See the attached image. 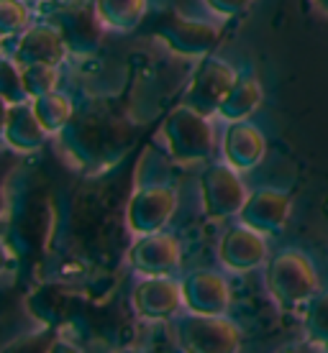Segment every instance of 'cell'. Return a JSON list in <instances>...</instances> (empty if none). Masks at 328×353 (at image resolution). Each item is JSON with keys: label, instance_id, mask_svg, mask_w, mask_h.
Here are the masks:
<instances>
[{"label": "cell", "instance_id": "cell-1", "mask_svg": "<svg viewBox=\"0 0 328 353\" xmlns=\"http://www.w3.org/2000/svg\"><path fill=\"white\" fill-rule=\"evenodd\" d=\"M64 151L77 167L103 169L131 141V131L121 121L103 113L72 115L62 131Z\"/></svg>", "mask_w": 328, "mask_h": 353}, {"label": "cell", "instance_id": "cell-2", "mask_svg": "<svg viewBox=\"0 0 328 353\" xmlns=\"http://www.w3.org/2000/svg\"><path fill=\"white\" fill-rule=\"evenodd\" d=\"M318 272L300 248H282L267 264V290L284 310H295L318 294Z\"/></svg>", "mask_w": 328, "mask_h": 353}, {"label": "cell", "instance_id": "cell-3", "mask_svg": "<svg viewBox=\"0 0 328 353\" xmlns=\"http://www.w3.org/2000/svg\"><path fill=\"white\" fill-rule=\"evenodd\" d=\"M162 133H164L172 159L180 164L203 161L213 151V128H211L208 115L197 113L195 108L185 105V103L167 115Z\"/></svg>", "mask_w": 328, "mask_h": 353}, {"label": "cell", "instance_id": "cell-4", "mask_svg": "<svg viewBox=\"0 0 328 353\" xmlns=\"http://www.w3.org/2000/svg\"><path fill=\"white\" fill-rule=\"evenodd\" d=\"M177 345L193 353H231L241 345V327L226 315L187 312L175 320Z\"/></svg>", "mask_w": 328, "mask_h": 353}, {"label": "cell", "instance_id": "cell-5", "mask_svg": "<svg viewBox=\"0 0 328 353\" xmlns=\"http://www.w3.org/2000/svg\"><path fill=\"white\" fill-rule=\"evenodd\" d=\"M175 208H177L175 187L164 179H154V174H146V179L131 194L126 218H128L133 233L144 236V233L164 228L169 218L175 215Z\"/></svg>", "mask_w": 328, "mask_h": 353}, {"label": "cell", "instance_id": "cell-6", "mask_svg": "<svg viewBox=\"0 0 328 353\" xmlns=\"http://www.w3.org/2000/svg\"><path fill=\"white\" fill-rule=\"evenodd\" d=\"M200 194H203V210L208 218L223 221L231 215H239L247 203V185L241 182L239 169L226 164H211L200 176Z\"/></svg>", "mask_w": 328, "mask_h": 353}, {"label": "cell", "instance_id": "cell-7", "mask_svg": "<svg viewBox=\"0 0 328 353\" xmlns=\"http://www.w3.org/2000/svg\"><path fill=\"white\" fill-rule=\"evenodd\" d=\"M236 80H239V72L226 59L205 57L203 64L197 67L193 80H190V88L185 92V105L195 108L197 113L203 115L218 113V108Z\"/></svg>", "mask_w": 328, "mask_h": 353}, {"label": "cell", "instance_id": "cell-8", "mask_svg": "<svg viewBox=\"0 0 328 353\" xmlns=\"http://www.w3.org/2000/svg\"><path fill=\"white\" fill-rule=\"evenodd\" d=\"M52 23L59 28L64 44L77 57H88L103 41V21L95 6L90 3H70L64 8L54 10Z\"/></svg>", "mask_w": 328, "mask_h": 353}, {"label": "cell", "instance_id": "cell-9", "mask_svg": "<svg viewBox=\"0 0 328 353\" xmlns=\"http://www.w3.org/2000/svg\"><path fill=\"white\" fill-rule=\"evenodd\" d=\"M290 210H293V197L287 190L259 187L247 197L239 212V221L257 228L264 236H277L290 221Z\"/></svg>", "mask_w": 328, "mask_h": 353}, {"label": "cell", "instance_id": "cell-10", "mask_svg": "<svg viewBox=\"0 0 328 353\" xmlns=\"http://www.w3.org/2000/svg\"><path fill=\"white\" fill-rule=\"evenodd\" d=\"M133 310L139 318L149 323L175 318V312L182 307V282H175L169 274L164 276H144V282L133 287Z\"/></svg>", "mask_w": 328, "mask_h": 353}, {"label": "cell", "instance_id": "cell-11", "mask_svg": "<svg viewBox=\"0 0 328 353\" xmlns=\"http://www.w3.org/2000/svg\"><path fill=\"white\" fill-rule=\"evenodd\" d=\"M180 243L175 236H169L164 230L144 233L128 251V261L139 274L144 276H164L172 274L180 266Z\"/></svg>", "mask_w": 328, "mask_h": 353}, {"label": "cell", "instance_id": "cell-12", "mask_svg": "<svg viewBox=\"0 0 328 353\" xmlns=\"http://www.w3.org/2000/svg\"><path fill=\"white\" fill-rule=\"evenodd\" d=\"M218 259L231 272H251L267 261V241L264 233L251 228L247 223L233 225L223 233L218 243Z\"/></svg>", "mask_w": 328, "mask_h": 353}, {"label": "cell", "instance_id": "cell-13", "mask_svg": "<svg viewBox=\"0 0 328 353\" xmlns=\"http://www.w3.org/2000/svg\"><path fill=\"white\" fill-rule=\"evenodd\" d=\"M185 307L203 315H226L231 305V287L226 276L211 269H200L185 276L182 282Z\"/></svg>", "mask_w": 328, "mask_h": 353}, {"label": "cell", "instance_id": "cell-14", "mask_svg": "<svg viewBox=\"0 0 328 353\" xmlns=\"http://www.w3.org/2000/svg\"><path fill=\"white\" fill-rule=\"evenodd\" d=\"M180 57H205L218 44V26L200 18H169L157 34Z\"/></svg>", "mask_w": 328, "mask_h": 353}, {"label": "cell", "instance_id": "cell-15", "mask_svg": "<svg viewBox=\"0 0 328 353\" xmlns=\"http://www.w3.org/2000/svg\"><path fill=\"white\" fill-rule=\"evenodd\" d=\"M67 54V44H64L59 28L49 23H39L23 31V36L18 39L13 59L18 67H28V64H57L64 59Z\"/></svg>", "mask_w": 328, "mask_h": 353}, {"label": "cell", "instance_id": "cell-16", "mask_svg": "<svg viewBox=\"0 0 328 353\" xmlns=\"http://www.w3.org/2000/svg\"><path fill=\"white\" fill-rule=\"evenodd\" d=\"M267 154V139L262 128L251 121H233L223 136V157L233 169L249 172L262 164Z\"/></svg>", "mask_w": 328, "mask_h": 353}, {"label": "cell", "instance_id": "cell-17", "mask_svg": "<svg viewBox=\"0 0 328 353\" xmlns=\"http://www.w3.org/2000/svg\"><path fill=\"white\" fill-rule=\"evenodd\" d=\"M46 128L41 125V121L36 118L34 105L23 100V103H13L8 110V121H6V131L3 139L8 141V146H13L16 151H36L41 149L46 141Z\"/></svg>", "mask_w": 328, "mask_h": 353}, {"label": "cell", "instance_id": "cell-18", "mask_svg": "<svg viewBox=\"0 0 328 353\" xmlns=\"http://www.w3.org/2000/svg\"><path fill=\"white\" fill-rule=\"evenodd\" d=\"M264 100V88L254 74H239V80L233 82V88L229 90L226 100L218 108V115L223 121H247L257 113L259 105Z\"/></svg>", "mask_w": 328, "mask_h": 353}, {"label": "cell", "instance_id": "cell-19", "mask_svg": "<svg viewBox=\"0 0 328 353\" xmlns=\"http://www.w3.org/2000/svg\"><path fill=\"white\" fill-rule=\"evenodd\" d=\"M103 26L113 31H133L146 13V0H93Z\"/></svg>", "mask_w": 328, "mask_h": 353}, {"label": "cell", "instance_id": "cell-20", "mask_svg": "<svg viewBox=\"0 0 328 353\" xmlns=\"http://www.w3.org/2000/svg\"><path fill=\"white\" fill-rule=\"evenodd\" d=\"M31 105L36 110V118L41 121V125L46 128V133H59L64 125L72 121L75 115V108H72V100L62 92H46V95H39L31 100Z\"/></svg>", "mask_w": 328, "mask_h": 353}, {"label": "cell", "instance_id": "cell-21", "mask_svg": "<svg viewBox=\"0 0 328 353\" xmlns=\"http://www.w3.org/2000/svg\"><path fill=\"white\" fill-rule=\"evenodd\" d=\"M21 77H23V90H26L28 100H34V97L46 95L57 88L59 72L54 64H28V67H21Z\"/></svg>", "mask_w": 328, "mask_h": 353}, {"label": "cell", "instance_id": "cell-22", "mask_svg": "<svg viewBox=\"0 0 328 353\" xmlns=\"http://www.w3.org/2000/svg\"><path fill=\"white\" fill-rule=\"evenodd\" d=\"M31 21L26 0H0V39L23 31Z\"/></svg>", "mask_w": 328, "mask_h": 353}, {"label": "cell", "instance_id": "cell-23", "mask_svg": "<svg viewBox=\"0 0 328 353\" xmlns=\"http://www.w3.org/2000/svg\"><path fill=\"white\" fill-rule=\"evenodd\" d=\"M305 330L313 341L328 343V292H318L311 302H308V312H305Z\"/></svg>", "mask_w": 328, "mask_h": 353}, {"label": "cell", "instance_id": "cell-24", "mask_svg": "<svg viewBox=\"0 0 328 353\" xmlns=\"http://www.w3.org/2000/svg\"><path fill=\"white\" fill-rule=\"evenodd\" d=\"M0 95L8 103H23L28 100L26 90H23V77H21V67L16 59L0 57Z\"/></svg>", "mask_w": 328, "mask_h": 353}, {"label": "cell", "instance_id": "cell-25", "mask_svg": "<svg viewBox=\"0 0 328 353\" xmlns=\"http://www.w3.org/2000/svg\"><path fill=\"white\" fill-rule=\"evenodd\" d=\"M251 0H205V6L213 10V13H218L221 18H231L236 16V13H241V10L247 8Z\"/></svg>", "mask_w": 328, "mask_h": 353}, {"label": "cell", "instance_id": "cell-26", "mask_svg": "<svg viewBox=\"0 0 328 353\" xmlns=\"http://www.w3.org/2000/svg\"><path fill=\"white\" fill-rule=\"evenodd\" d=\"M13 103H8L6 97L0 95V136H3V131H6V121H8V110Z\"/></svg>", "mask_w": 328, "mask_h": 353}, {"label": "cell", "instance_id": "cell-27", "mask_svg": "<svg viewBox=\"0 0 328 353\" xmlns=\"http://www.w3.org/2000/svg\"><path fill=\"white\" fill-rule=\"evenodd\" d=\"M6 261H8V251H6V246L0 243V272L6 269Z\"/></svg>", "mask_w": 328, "mask_h": 353}, {"label": "cell", "instance_id": "cell-28", "mask_svg": "<svg viewBox=\"0 0 328 353\" xmlns=\"http://www.w3.org/2000/svg\"><path fill=\"white\" fill-rule=\"evenodd\" d=\"M316 6H318L323 13H328V0H316Z\"/></svg>", "mask_w": 328, "mask_h": 353}, {"label": "cell", "instance_id": "cell-29", "mask_svg": "<svg viewBox=\"0 0 328 353\" xmlns=\"http://www.w3.org/2000/svg\"><path fill=\"white\" fill-rule=\"evenodd\" d=\"M26 3H41V0H26Z\"/></svg>", "mask_w": 328, "mask_h": 353}]
</instances>
